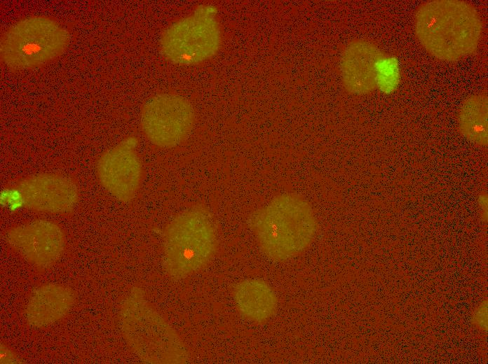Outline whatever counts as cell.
I'll list each match as a JSON object with an SVG mask.
<instances>
[{"mask_svg": "<svg viewBox=\"0 0 488 364\" xmlns=\"http://www.w3.org/2000/svg\"><path fill=\"white\" fill-rule=\"evenodd\" d=\"M1 360L3 363H13L15 360L13 353L4 345L1 347Z\"/></svg>", "mask_w": 488, "mask_h": 364, "instance_id": "cell-17", "label": "cell"}, {"mask_svg": "<svg viewBox=\"0 0 488 364\" xmlns=\"http://www.w3.org/2000/svg\"><path fill=\"white\" fill-rule=\"evenodd\" d=\"M217 12L213 6L201 4L190 15L167 27L160 39L163 57L181 65L196 64L212 57L222 40Z\"/></svg>", "mask_w": 488, "mask_h": 364, "instance_id": "cell-6", "label": "cell"}, {"mask_svg": "<svg viewBox=\"0 0 488 364\" xmlns=\"http://www.w3.org/2000/svg\"><path fill=\"white\" fill-rule=\"evenodd\" d=\"M473 323L480 330H487V301L484 300L475 310Z\"/></svg>", "mask_w": 488, "mask_h": 364, "instance_id": "cell-15", "label": "cell"}, {"mask_svg": "<svg viewBox=\"0 0 488 364\" xmlns=\"http://www.w3.org/2000/svg\"><path fill=\"white\" fill-rule=\"evenodd\" d=\"M8 244L27 261L39 268L54 265L65 248V236L55 223L38 219L11 228Z\"/></svg>", "mask_w": 488, "mask_h": 364, "instance_id": "cell-9", "label": "cell"}, {"mask_svg": "<svg viewBox=\"0 0 488 364\" xmlns=\"http://www.w3.org/2000/svg\"><path fill=\"white\" fill-rule=\"evenodd\" d=\"M261 251L274 261H285L301 253L317 231L310 204L297 194L274 197L248 219Z\"/></svg>", "mask_w": 488, "mask_h": 364, "instance_id": "cell-2", "label": "cell"}, {"mask_svg": "<svg viewBox=\"0 0 488 364\" xmlns=\"http://www.w3.org/2000/svg\"><path fill=\"white\" fill-rule=\"evenodd\" d=\"M195 120L191 104L171 93L158 94L144 104L140 124L147 138L154 145L170 148L180 144L189 135Z\"/></svg>", "mask_w": 488, "mask_h": 364, "instance_id": "cell-7", "label": "cell"}, {"mask_svg": "<svg viewBox=\"0 0 488 364\" xmlns=\"http://www.w3.org/2000/svg\"><path fill=\"white\" fill-rule=\"evenodd\" d=\"M233 295L240 314L252 322L265 323L276 311V293L262 279H248L238 282L234 286Z\"/></svg>", "mask_w": 488, "mask_h": 364, "instance_id": "cell-13", "label": "cell"}, {"mask_svg": "<svg viewBox=\"0 0 488 364\" xmlns=\"http://www.w3.org/2000/svg\"><path fill=\"white\" fill-rule=\"evenodd\" d=\"M137 139L129 136L99 158L96 171L102 187L119 201L133 200L139 189L142 167L137 153Z\"/></svg>", "mask_w": 488, "mask_h": 364, "instance_id": "cell-8", "label": "cell"}, {"mask_svg": "<svg viewBox=\"0 0 488 364\" xmlns=\"http://www.w3.org/2000/svg\"><path fill=\"white\" fill-rule=\"evenodd\" d=\"M70 37L69 30L53 18H22L1 35V61L13 71L40 67L60 57L67 48Z\"/></svg>", "mask_w": 488, "mask_h": 364, "instance_id": "cell-5", "label": "cell"}, {"mask_svg": "<svg viewBox=\"0 0 488 364\" xmlns=\"http://www.w3.org/2000/svg\"><path fill=\"white\" fill-rule=\"evenodd\" d=\"M415 34L433 57L453 62L477 49L482 24L477 10L461 0H432L420 5L414 18Z\"/></svg>", "mask_w": 488, "mask_h": 364, "instance_id": "cell-1", "label": "cell"}, {"mask_svg": "<svg viewBox=\"0 0 488 364\" xmlns=\"http://www.w3.org/2000/svg\"><path fill=\"white\" fill-rule=\"evenodd\" d=\"M118 318L128 346L142 361L178 364L190 360L182 338L149 303L140 288H133L124 299Z\"/></svg>", "mask_w": 488, "mask_h": 364, "instance_id": "cell-3", "label": "cell"}, {"mask_svg": "<svg viewBox=\"0 0 488 364\" xmlns=\"http://www.w3.org/2000/svg\"><path fill=\"white\" fill-rule=\"evenodd\" d=\"M488 99L484 92L466 98L458 113L459 132L470 142L480 146L488 143Z\"/></svg>", "mask_w": 488, "mask_h": 364, "instance_id": "cell-14", "label": "cell"}, {"mask_svg": "<svg viewBox=\"0 0 488 364\" xmlns=\"http://www.w3.org/2000/svg\"><path fill=\"white\" fill-rule=\"evenodd\" d=\"M14 198L24 206L46 213L71 211L79 199V189L70 178L43 173L26 177L13 187Z\"/></svg>", "mask_w": 488, "mask_h": 364, "instance_id": "cell-10", "label": "cell"}, {"mask_svg": "<svg viewBox=\"0 0 488 364\" xmlns=\"http://www.w3.org/2000/svg\"><path fill=\"white\" fill-rule=\"evenodd\" d=\"M218 244L216 224L210 212L196 206L176 216L163 234V266L173 280H181L204 268Z\"/></svg>", "mask_w": 488, "mask_h": 364, "instance_id": "cell-4", "label": "cell"}, {"mask_svg": "<svg viewBox=\"0 0 488 364\" xmlns=\"http://www.w3.org/2000/svg\"><path fill=\"white\" fill-rule=\"evenodd\" d=\"M382 52L374 43L354 41L345 48L341 58V75L346 90L364 94L373 91L377 85V64Z\"/></svg>", "mask_w": 488, "mask_h": 364, "instance_id": "cell-11", "label": "cell"}, {"mask_svg": "<svg viewBox=\"0 0 488 364\" xmlns=\"http://www.w3.org/2000/svg\"><path fill=\"white\" fill-rule=\"evenodd\" d=\"M478 204L482 210V216L484 220L487 218V195L486 192L480 193L478 198Z\"/></svg>", "mask_w": 488, "mask_h": 364, "instance_id": "cell-16", "label": "cell"}, {"mask_svg": "<svg viewBox=\"0 0 488 364\" xmlns=\"http://www.w3.org/2000/svg\"><path fill=\"white\" fill-rule=\"evenodd\" d=\"M72 289L58 284H47L36 289L25 309L27 323L34 327L48 326L64 318L75 302Z\"/></svg>", "mask_w": 488, "mask_h": 364, "instance_id": "cell-12", "label": "cell"}]
</instances>
